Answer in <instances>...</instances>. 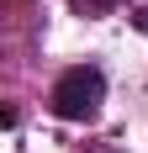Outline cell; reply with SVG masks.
<instances>
[{"instance_id":"cell-2","label":"cell","mask_w":148,"mask_h":153,"mask_svg":"<svg viewBox=\"0 0 148 153\" xmlns=\"http://www.w3.org/2000/svg\"><path fill=\"white\" fill-rule=\"evenodd\" d=\"M85 5H95V11H106V5H117V0H85Z\"/></svg>"},{"instance_id":"cell-1","label":"cell","mask_w":148,"mask_h":153,"mask_svg":"<svg viewBox=\"0 0 148 153\" xmlns=\"http://www.w3.org/2000/svg\"><path fill=\"white\" fill-rule=\"evenodd\" d=\"M106 100V74L95 69V63H74L69 74L53 85V116H64V122H90L95 111H101Z\"/></svg>"},{"instance_id":"cell-3","label":"cell","mask_w":148,"mask_h":153,"mask_svg":"<svg viewBox=\"0 0 148 153\" xmlns=\"http://www.w3.org/2000/svg\"><path fill=\"white\" fill-rule=\"evenodd\" d=\"M138 27H143V32H148V11H138Z\"/></svg>"}]
</instances>
